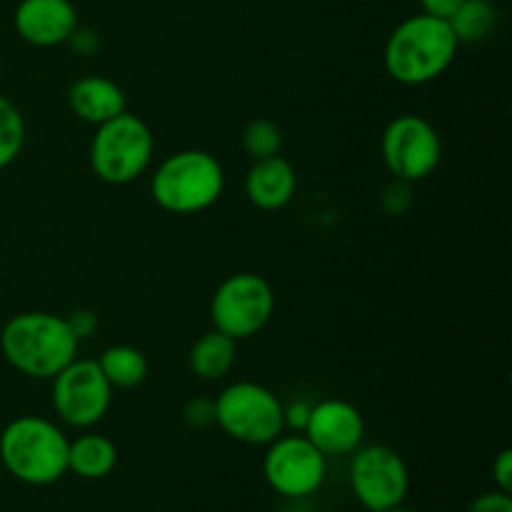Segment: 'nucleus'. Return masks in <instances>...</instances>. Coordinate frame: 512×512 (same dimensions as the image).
<instances>
[{"instance_id":"f257e3e1","label":"nucleus","mask_w":512,"mask_h":512,"mask_svg":"<svg viewBox=\"0 0 512 512\" xmlns=\"http://www.w3.org/2000/svg\"><path fill=\"white\" fill-rule=\"evenodd\" d=\"M78 350L80 338L63 315L30 310L13 315L0 330V353L25 378L53 380Z\"/></svg>"},{"instance_id":"a211bd4d","label":"nucleus","mask_w":512,"mask_h":512,"mask_svg":"<svg viewBox=\"0 0 512 512\" xmlns=\"http://www.w3.org/2000/svg\"><path fill=\"white\" fill-rule=\"evenodd\" d=\"M98 365L103 370L105 380L113 385V390L138 388V385L145 383L150 370L143 350L133 348V345H110L98 358Z\"/></svg>"},{"instance_id":"f3484780","label":"nucleus","mask_w":512,"mask_h":512,"mask_svg":"<svg viewBox=\"0 0 512 512\" xmlns=\"http://www.w3.org/2000/svg\"><path fill=\"white\" fill-rule=\"evenodd\" d=\"M235 355H238L235 340L213 328L210 333H203L195 340L188 355V365L195 378L215 383V380H223L233 370Z\"/></svg>"},{"instance_id":"1a4fd4ad","label":"nucleus","mask_w":512,"mask_h":512,"mask_svg":"<svg viewBox=\"0 0 512 512\" xmlns=\"http://www.w3.org/2000/svg\"><path fill=\"white\" fill-rule=\"evenodd\" d=\"M263 478L288 500H305L323 488L328 458L303 433L278 435L263 458Z\"/></svg>"},{"instance_id":"0eeeda50","label":"nucleus","mask_w":512,"mask_h":512,"mask_svg":"<svg viewBox=\"0 0 512 512\" xmlns=\"http://www.w3.org/2000/svg\"><path fill=\"white\" fill-rule=\"evenodd\" d=\"M275 313L273 285L258 273H235L215 288L210 300L213 328L228 338L248 340L270 323Z\"/></svg>"},{"instance_id":"ddd939ff","label":"nucleus","mask_w":512,"mask_h":512,"mask_svg":"<svg viewBox=\"0 0 512 512\" xmlns=\"http://www.w3.org/2000/svg\"><path fill=\"white\" fill-rule=\"evenodd\" d=\"M13 25L25 43L35 48H55L68 43L78 28V10L70 0H20Z\"/></svg>"},{"instance_id":"cd10ccee","label":"nucleus","mask_w":512,"mask_h":512,"mask_svg":"<svg viewBox=\"0 0 512 512\" xmlns=\"http://www.w3.org/2000/svg\"><path fill=\"white\" fill-rule=\"evenodd\" d=\"M70 48L75 50V53L80 55H93L95 50H98V35L93 33V30H85V28H75L73 35L68 38Z\"/></svg>"},{"instance_id":"b1692460","label":"nucleus","mask_w":512,"mask_h":512,"mask_svg":"<svg viewBox=\"0 0 512 512\" xmlns=\"http://www.w3.org/2000/svg\"><path fill=\"white\" fill-rule=\"evenodd\" d=\"M468 512H512V498L503 490H490L475 498Z\"/></svg>"},{"instance_id":"5701e85b","label":"nucleus","mask_w":512,"mask_h":512,"mask_svg":"<svg viewBox=\"0 0 512 512\" xmlns=\"http://www.w3.org/2000/svg\"><path fill=\"white\" fill-rule=\"evenodd\" d=\"M183 420L185 425L195 430H205L210 425H215V400L210 398H193L185 403L183 408Z\"/></svg>"},{"instance_id":"20e7f679","label":"nucleus","mask_w":512,"mask_h":512,"mask_svg":"<svg viewBox=\"0 0 512 512\" xmlns=\"http://www.w3.org/2000/svg\"><path fill=\"white\" fill-rule=\"evenodd\" d=\"M225 188L220 160L208 150H178L155 168L150 195L173 215H195L213 208Z\"/></svg>"},{"instance_id":"6e6552de","label":"nucleus","mask_w":512,"mask_h":512,"mask_svg":"<svg viewBox=\"0 0 512 512\" xmlns=\"http://www.w3.org/2000/svg\"><path fill=\"white\" fill-rule=\"evenodd\" d=\"M385 168L395 180L420 183L438 170L443 158V143L438 130L423 115H398L383 130L380 143Z\"/></svg>"},{"instance_id":"7ed1b4c3","label":"nucleus","mask_w":512,"mask_h":512,"mask_svg":"<svg viewBox=\"0 0 512 512\" xmlns=\"http://www.w3.org/2000/svg\"><path fill=\"white\" fill-rule=\"evenodd\" d=\"M68 445V435L53 420L20 415L0 433V463L20 483L45 488L68 473Z\"/></svg>"},{"instance_id":"9b49d317","label":"nucleus","mask_w":512,"mask_h":512,"mask_svg":"<svg viewBox=\"0 0 512 512\" xmlns=\"http://www.w3.org/2000/svg\"><path fill=\"white\" fill-rule=\"evenodd\" d=\"M350 490L368 512L395 508L408 498V465L388 445H360L350 455Z\"/></svg>"},{"instance_id":"f03ea898","label":"nucleus","mask_w":512,"mask_h":512,"mask_svg":"<svg viewBox=\"0 0 512 512\" xmlns=\"http://www.w3.org/2000/svg\"><path fill=\"white\" fill-rule=\"evenodd\" d=\"M458 38L448 20L418 13L390 33L383 63L390 78L403 85H425L445 73L458 55Z\"/></svg>"},{"instance_id":"c85d7f7f","label":"nucleus","mask_w":512,"mask_h":512,"mask_svg":"<svg viewBox=\"0 0 512 512\" xmlns=\"http://www.w3.org/2000/svg\"><path fill=\"white\" fill-rule=\"evenodd\" d=\"M460 3H463V0H420L423 13L433 15V18H443V20H448L450 15L460 8Z\"/></svg>"},{"instance_id":"4be33fe9","label":"nucleus","mask_w":512,"mask_h":512,"mask_svg":"<svg viewBox=\"0 0 512 512\" xmlns=\"http://www.w3.org/2000/svg\"><path fill=\"white\" fill-rule=\"evenodd\" d=\"M413 205V183L405 180H393L383 190V210L388 215H403Z\"/></svg>"},{"instance_id":"423d86ee","label":"nucleus","mask_w":512,"mask_h":512,"mask_svg":"<svg viewBox=\"0 0 512 512\" xmlns=\"http://www.w3.org/2000/svg\"><path fill=\"white\" fill-rule=\"evenodd\" d=\"M215 425L235 443L270 445L285 430L283 403L265 385L240 380L215 398Z\"/></svg>"},{"instance_id":"f8f14e48","label":"nucleus","mask_w":512,"mask_h":512,"mask_svg":"<svg viewBox=\"0 0 512 512\" xmlns=\"http://www.w3.org/2000/svg\"><path fill=\"white\" fill-rule=\"evenodd\" d=\"M303 435L325 458H345L363 445V413L348 400H320V403L310 405V418Z\"/></svg>"},{"instance_id":"a878e982","label":"nucleus","mask_w":512,"mask_h":512,"mask_svg":"<svg viewBox=\"0 0 512 512\" xmlns=\"http://www.w3.org/2000/svg\"><path fill=\"white\" fill-rule=\"evenodd\" d=\"M308 418L310 403H305V400H295V403L283 405V425L293 430V433H303L305 425H308Z\"/></svg>"},{"instance_id":"aec40b11","label":"nucleus","mask_w":512,"mask_h":512,"mask_svg":"<svg viewBox=\"0 0 512 512\" xmlns=\"http://www.w3.org/2000/svg\"><path fill=\"white\" fill-rule=\"evenodd\" d=\"M25 145V120L18 105L0 93V170L8 168Z\"/></svg>"},{"instance_id":"9d476101","label":"nucleus","mask_w":512,"mask_h":512,"mask_svg":"<svg viewBox=\"0 0 512 512\" xmlns=\"http://www.w3.org/2000/svg\"><path fill=\"white\" fill-rule=\"evenodd\" d=\"M53 410L65 425L88 430L108 415L113 385L105 380L98 360H78L65 365L53 378Z\"/></svg>"},{"instance_id":"412c9836","label":"nucleus","mask_w":512,"mask_h":512,"mask_svg":"<svg viewBox=\"0 0 512 512\" xmlns=\"http://www.w3.org/2000/svg\"><path fill=\"white\" fill-rule=\"evenodd\" d=\"M243 150L250 160L280 155V150H283V133H280L278 123L268 118L250 120L243 130Z\"/></svg>"},{"instance_id":"393cba45","label":"nucleus","mask_w":512,"mask_h":512,"mask_svg":"<svg viewBox=\"0 0 512 512\" xmlns=\"http://www.w3.org/2000/svg\"><path fill=\"white\" fill-rule=\"evenodd\" d=\"M493 480L503 493H512V450L505 448L500 450L498 458L493 460Z\"/></svg>"},{"instance_id":"39448f33","label":"nucleus","mask_w":512,"mask_h":512,"mask_svg":"<svg viewBox=\"0 0 512 512\" xmlns=\"http://www.w3.org/2000/svg\"><path fill=\"white\" fill-rule=\"evenodd\" d=\"M153 150L155 143L148 123L125 110L95 128L90 140V165L103 183L128 185L148 170Z\"/></svg>"},{"instance_id":"dca6fc26","label":"nucleus","mask_w":512,"mask_h":512,"mask_svg":"<svg viewBox=\"0 0 512 512\" xmlns=\"http://www.w3.org/2000/svg\"><path fill=\"white\" fill-rule=\"evenodd\" d=\"M118 465V448L110 438L98 433H85L70 440L68 445V473L83 480H103Z\"/></svg>"},{"instance_id":"4468645a","label":"nucleus","mask_w":512,"mask_h":512,"mask_svg":"<svg viewBox=\"0 0 512 512\" xmlns=\"http://www.w3.org/2000/svg\"><path fill=\"white\" fill-rule=\"evenodd\" d=\"M298 188V175L283 155L253 160V168L245 175V195L260 210H280L293 200Z\"/></svg>"},{"instance_id":"bb28decb","label":"nucleus","mask_w":512,"mask_h":512,"mask_svg":"<svg viewBox=\"0 0 512 512\" xmlns=\"http://www.w3.org/2000/svg\"><path fill=\"white\" fill-rule=\"evenodd\" d=\"M68 323L70 328H73V333L83 340L98 330V315H95L93 310H75V313L68 318Z\"/></svg>"},{"instance_id":"2eb2a0df","label":"nucleus","mask_w":512,"mask_h":512,"mask_svg":"<svg viewBox=\"0 0 512 512\" xmlns=\"http://www.w3.org/2000/svg\"><path fill=\"white\" fill-rule=\"evenodd\" d=\"M68 105L75 118L88 125H103L128 110L123 88L103 75H85L68 90Z\"/></svg>"},{"instance_id":"6ab92c4d","label":"nucleus","mask_w":512,"mask_h":512,"mask_svg":"<svg viewBox=\"0 0 512 512\" xmlns=\"http://www.w3.org/2000/svg\"><path fill=\"white\" fill-rule=\"evenodd\" d=\"M495 23H498V10L490 0H463L448 18L458 43H480L493 33Z\"/></svg>"},{"instance_id":"c756f323","label":"nucleus","mask_w":512,"mask_h":512,"mask_svg":"<svg viewBox=\"0 0 512 512\" xmlns=\"http://www.w3.org/2000/svg\"><path fill=\"white\" fill-rule=\"evenodd\" d=\"M383 512H415V510L405 508V505H403V503H400V505H395V508H388V510H383Z\"/></svg>"}]
</instances>
